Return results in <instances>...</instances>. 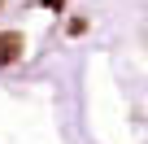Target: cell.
<instances>
[{
    "label": "cell",
    "instance_id": "6da1fadb",
    "mask_svg": "<svg viewBox=\"0 0 148 144\" xmlns=\"http://www.w3.org/2000/svg\"><path fill=\"white\" fill-rule=\"evenodd\" d=\"M139 22H144V31H148V0H139Z\"/></svg>",
    "mask_w": 148,
    "mask_h": 144
}]
</instances>
